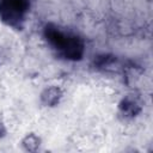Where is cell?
Masks as SVG:
<instances>
[{"label":"cell","mask_w":153,"mask_h":153,"mask_svg":"<svg viewBox=\"0 0 153 153\" xmlns=\"http://www.w3.org/2000/svg\"><path fill=\"white\" fill-rule=\"evenodd\" d=\"M26 10L25 0H0V12L4 19L12 20L22 19L23 13Z\"/></svg>","instance_id":"1"},{"label":"cell","mask_w":153,"mask_h":153,"mask_svg":"<svg viewBox=\"0 0 153 153\" xmlns=\"http://www.w3.org/2000/svg\"><path fill=\"white\" fill-rule=\"evenodd\" d=\"M42 98L43 100L45 102V104H55L59 98H60V91L59 88L56 87H51V88H48L45 90V92L42 94Z\"/></svg>","instance_id":"2"},{"label":"cell","mask_w":153,"mask_h":153,"mask_svg":"<svg viewBox=\"0 0 153 153\" xmlns=\"http://www.w3.org/2000/svg\"><path fill=\"white\" fill-rule=\"evenodd\" d=\"M4 133H5V129H4V126H2V123L0 122V136H2V135H4Z\"/></svg>","instance_id":"3"}]
</instances>
